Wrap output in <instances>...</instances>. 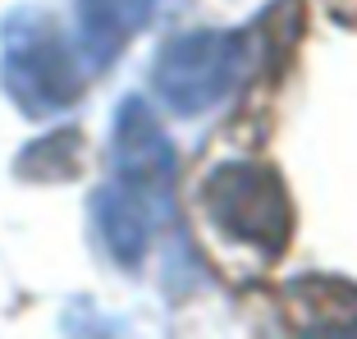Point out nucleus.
<instances>
[{
    "mask_svg": "<svg viewBox=\"0 0 357 339\" xmlns=\"http://www.w3.org/2000/svg\"><path fill=\"white\" fill-rule=\"evenodd\" d=\"M243 64H248V37L238 32H183L160 51L156 60V92L178 115L211 110L215 101L238 87Z\"/></svg>",
    "mask_w": 357,
    "mask_h": 339,
    "instance_id": "3",
    "label": "nucleus"
},
{
    "mask_svg": "<svg viewBox=\"0 0 357 339\" xmlns=\"http://www.w3.org/2000/svg\"><path fill=\"white\" fill-rule=\"evenodd\" d=\"M96 229H101L105 248L119 257L124 266H137L147 243L156 239V229L169 220V193L156 188H133V183H105L92 202Z\"/></svg>",
    "mask_w": 357,
    "mask_h": 339,
    "instance_id": "4",
    "label": "nucleus"
},
{
    "mask_svg": "<svg viewBox=\"0 0 357 339\" xmlns=\"http://www.w3.org/2000/svg\"><path fill=\"white\" fill-rule=\"evenodd\" d=\"M284 312L312 335H357V289L339 280H298L284 294Z\"/></svg>",
    "mask_w": 357,
    "mask_h": 339,
    "instance_id": "7",
    "label": "nucleus"
},
{
    "mask_svg": "<svg viewBox=\"0 0 357 339\" xmlns=\"http://www.w3.org/2000/svg\"><path fill=\"white\" fill-rule=\"evenodd\" d=\"M0 83L23 115H60L83 96V55H74L46 14L19 10L0 32Z\"/></svg>",
    "mask_w": 357,
    "mask_h": 339,
    "instance_id": "1",
    "label": "nucleus"
},
{
    "mask_svg": "<svg viewBox=\"0 0 357 339\" xmlns=\"http://www.w3.org/2000/svg\"><path fill=\"white\" fill-rule=\"evenodd\" d=\"M110 165H115L119 183L169 193V179H174V147H169V138L160 133V124L147 110V101H137V96H128L124 106H119V115H115Z\"/></svg>",
    "mask_w": 357,
    "mask_h": 339,
    "instance_id": "5",
    "label": "nucleus"
},
{
    "mask_svg": "<svg viewBox=\"0 0 357 339\" xmlns=\"http://www.w3.org/2000/svg\"><path fill=\"white\" fill-rule=\"evenodd\" d=\"M206 225L220 234V243L252 253L257 262H275L289 243L294 211L284 197V183L266 165H225L197 193Z\"/></svg>",
    "mask_w": 357,
    "mask_h": 339,
    "instance_id": "2",
    "label": "nucleus"
},
{
    "mask_svg": "<svg viewBox=\"0 0 357 339\" xmlns=\"http://www.w3.org/2000/svg\"><path fill=\"white\" fill-rule=\"evenodd\" d=\"M151 19V0H78V55L105 69Z\"/></svg>",
    "mask_w": 357,
    "mask_h": 339,
    "instance_id": "6",
    "label": "nucleus"
}]
</instances>
